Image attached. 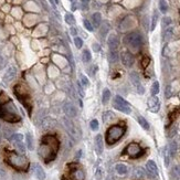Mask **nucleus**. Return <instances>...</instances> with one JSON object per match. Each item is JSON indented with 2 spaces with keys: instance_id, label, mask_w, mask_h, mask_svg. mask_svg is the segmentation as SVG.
Returning <instances> with one entry per match:
<instances>
[{
  "instance_id": "nucleus-1",
  "label": "nucleus",
  "mask_w": 180,
  "mask_h": 180,
  "mask_svg": "<svg viewBox=\"0 0 180 180\" xmlns=\"http://www.w3.org/2000/svg\"><path fill=\"white\" fill-rule=\"evenodd\" d=\"M59 147L60 143L58 138L53 135H46L42 138V141L38 149V154L45 162H50L55 159Z\"/></svg>"
},
{
  "instance_id": "nucleus-2",
  "label": "nucleus",
  "mask_w": 180,
  "mask_h": 180,
  "mask_svg": "<svg viewBox=\"0 0 180 180\" xmlns=\"http://www.w3.org/2000/svg\"><path fill=\"white\" fill-rule=\"evenodd\" d=\"M126 133V128L121 124H115L112 126L108 127L105 134V140L108 145H114L117 143L119 139H122V137L125 135Z\"/></svg>"
},
{
  "instance_id": "nucleus-3",
  "label": "nucleus",
  "mask_w": 180,
  "mask_h": 180,
  "mask_svg": "<svg viewBox=\"0 0 180 180\" xmlns=\"http://www.w3.org/2000/svg\"><path fill=\"white\" fill-rule=\"evenodd\" d=\"M7 161L10 166L18 169V170L26 171L29 168V160L24 155H20L18 153H10L8 155Z\"/></svg>"
},
{
  "instance_id": "nucleus-4",
  "label": "nucleus",
  "mask_w": 180,
  "mask_h": 180,
  "mask_svg": "<svg viewBox=\"0 0 180 180\" xmlns=\"http://www.w3.org/2000/svg\"><path fill=\"white\" fill-rule=\"evenodd\" d=\"M124 43L133 51H138L144 43V39L139 32H131L124 38Z\"/></svg>"
},
{
  "instance_id": "nucleus-5",
  "label": "nucleus",
  "mask_w": 180,
  "mask_h": 180,
  "mask_svg": "<svg viewBox=\"0 0 180 180\" xmlns=\"http://www.w3.org/2000/svg\"><path fill=\"white\" fill-rule=\"evenodd\" d=\"M113 107L115 108L116 111H118V112H122L124 114H127V115L131 114V112L129 103L124 97H122L121 95H115L114 101H113Z\"/></svg>"
},
{
  "instance_id": "nucleus-6",
  "label": "nucleus",
  "mask_w": 180,
  "mask_h": 180,
  "mask_svg": "<svg viewBox=\"0 0 180 180\" xmlns=\"http://www.w3.org/2000/svg\"><path fill=\"white\" fill-rule=\"evenodd\" d=\"M124 154H126L127 156H129L131 158H139L140 156H143L144 149L137 143H131L126 146Z\"/></svg>"
},
{
  "instance_id": "nucleus-7",
  "label": "nucleus",
  "mask_w": 180,
  "mask_h": 180,
  "mask_svg": "<svg viewBox=\"0 0 180 180\" xmlns=\"http://www.w3.org/2000/svg\"><path fill=\"white\" fill-rule=\"evenodd\" d=\"M62 111L64 112L65 116L69 117V118H75L77 116V108L75 107V105L70 102V101H64L63 105H62Z\"/></svg>"
},
{
  "instance_id": "nucleus-8",
  "label": "nucleus",
  "mask_w": 180,
  "mask_h": 180,
  "mask_svg": "<svg viewBox=\"0 0 180 180\" xmlns=\"http://www.w3.org/2000/svg\"><path fill=\"white\" fill-rule=\"evenodd\" d=\"M129 79H131V84L135 86L136 91L137 93L139 95H143L145 93V87L143 86L141 82H140V79H139V75L137 74L136 72H131L129 74Z\"/></svg>"
},
{
  "instance_id": "nucleus-9",
  "label": "nucleus",
  "mask_w": 180,
  "mask_h": 180,
  "mask_svg": "<svg viewBox=\"0 0 180 180\" xmlns=\"http://www.w3.org/2000/svg\"><path fill=\"white\" fill-rule=\"evenodd\" d=\"M63 124H64V127H65V129L68 131L70 136H72L73 138H76L77 136V133H76V128H75V125H74V123L71 121V118H69V117H63Z\"/></svg>"
},
{
  "instance_id": "nucleus-10",
  "label": "nucleus",
  "mask_w": 180,
  "mask_h": 180,
  "mask_svg": "<svg viewBox=\"0 0 180 180\" xmlns=\"http://www.w3.org/2000/svg\"><path fill=\"white\" fill-rule=\"evenodd\" d=\"M121 60H122L123 65L126 66V68H131L133 64H134V62H135L134 55H133L129 51H124V52L121 54Z\"/></svg>"
},
{
  "instance_id": "nucleus-11",
  "label": "nucleus",
  "mask_w": 180,
  "mask_h": 180,
  "mask_svg": "<svg viewBox=\"0 0 180 180\" xmlns=\"http://www.w3.org/2000/svg\"><path fill=\"white\" fill-rule=\"evenodd\" d=\"M148 109L151 113H158L160 109V101L157 96H150L147 102Z\"/></svg>"
},
{
  "instance_id": "nucleus-12",
  "label": "nucleus",
  "mask_w": 180,
  "mask_h": 180,
  "mask_svg": "<svg viewBox=\"0 0 180 180\" xmlns=\"http://www.w3.org/2000/svg\"><path fill=\"white\" fill-rule=\"evenodd\" d=\"M0 118H2L4 121L8 123H18L21 121V117L19 116V114H10L1 109H0Z\"/></svg>"
},
{
  "instance_id": "nucleus-13",
  "label": "nucleus",
  "mask_w": 180,
  "mask_h": 180,
  "mask_svg": "<svg viewBox=\"0 0 180 180\" xmlns=\"http://www.w3.org/2000/svg\"><path fill=\"white\" fill-rule=\"evenodd\" d=\"M94 148H95V153L97 154L99 156H101L104 151V139L103 136L101 134H97L94 138Z\"/></svg>"
},
{
  "instance_id": "nucleus-14",
  "label": "nucleus",
  "mask_w": 180,
  "mask_h": 180,
  "mask_svg": "<svg viewBox=\"0 0 180 180\" xmlns=\"http://www.w3.org/2000/svg\"><path fill=\"white\" fill-rule=\"evenodd\" d=\"M146 170L148 172V175L153 178L158 177V167L157 164L154 161V160H148L146 162Z\"/></svg>"
},
{
  "instance_id": "nucleus-15",
  "label": "nucleus",
  "mask_w": 180,
  "mask_h": 180,
  "mask_svg": "<svg viewBox=\"0 0 180 180\" xmlns=\"http://www.w3.org/2000/svg\"><path fill=\"white\" fill-rule=\"evenodd\" d=\"M32 171L36 177V179L45 180V178H46V174H45L44 169L39 164H32Z\"/></svg>"
},
{
  "instance_id": "nucleus-16",
  "label": "nucleus",
  "mask_w": 180,
  "mask_h": 180,
  "mask_svg": "<svg viewBox=\"0 0 180 180\" xmlns=\"http://www.w3.org/2000/svg\"><path fill=\"white\" fill-rule=\"evenodd\" d=\"M16 75H17V69L14 68V66H10V68L6 71L5 74H4L2 81L5 82L6 84H8V83H10V82L16 77Z\"/></svg>"
},
{
  "instance_id": "nucleus-17",
  "label": "nucleus",
  "mask_w": 180,
  "mask_h": 180,
  "mask_svg": "<svg viewBox=\"0 0 180 180\" xmlns=\"http://www.w3.org/2000/svg\"><path fill=\"white\" fill-rule=\"evenodd\" d=\"M107 44L111 51H117L119 46V39L117 38L116 34H111L107 39Z\"/></svg>"
},
{
  "instance_id": "nucleus-18",
  "label": "nucleus",
  "mask_w": 180,
  "mask_h": 180,
  "mask_svg": "<svg viewBox=\"0 0 180 180\" xmlns=\"http://www.w3.org/2000/svg\"><path fill=\"white\" fill-rule=\"evenodd\" d=\"M55 126V119L52 117H44L41 122V127L43 131H50Z\"/></svg>"
},
{
  "instance_id": "nucleus-19",
  "label": "nucleus",
  "mask_w": 180,
  "mask_h": 180,
  "mask_svg": "<svg viewBox=\"0 0 180 180\" xmlns=\"http://www.w3.org/2000/svg\"><path fill=\"white\" fill-rule=\"evenodd\" d=\"M72 180H85V172L81 168H74L71 172Z\"/></svg>"
},
{
  "instance_id": "nucleus-20",
  "label": "nucleus",
  "mask_w": 180,
  "mask_h": 180,
  "mask_svg": "<svg viewBox=\"0 0 180 180\" xmlns=\"http://www.w3.org/2000/svg\"><path fill=\"white\" fill-rule=\"evenodd\" d=\"M177 149H178V144H177V141H175V140L170 141L169 145L167 146V151H168V154H169L170 158H174L176 156V154H177Z\"/></svg>"
},
{
  "instance_id": "nucleus-21",
  "label": "nucleus",
  "mask_w": 180,
  "mask_h": 180,
  "mask_svg": "<svg viewBox=\"0 0 180 180\" xmlns=\"http://www.w3.org/2000/svg\"><path fill=\"white\" fill-rule=\"evenodd\" d=\"M102 24V14L99 12H95L92 16V26L93 28H99Z\"/></svg>"
},
{
  "instance_id": "nucleus-22",
  "label": "nucleus",
  "mask_w": 180,
  "mask_h": 180,
  "mask_svg": "<svg viewBox=\"0 0 180 180\" xmlns=\"http://www.w3.org/2000/svg\"><path fill=\"white\" fill-rule=\"evenodd\" d=\"M115 170H116V172L119 176H125V175H127V172H128V167H127L125 164L119 162V164H116V165H115Z\"/></svg>"
},
{
  "instance_id": "nucleus-23",
  "label": "nucleus",
  "mask_w": 180,
  "mask_h": 180,
  "mask_svg": "<svg viewBox=\"0 0 180 180\" xmlns=\"http://www.w3.org/2000/svg\"><path fill=\"white\" fill-rule=\"evenodd\" d=\"M24 138H26V146H27V148L29 150H33L34 149V139H33L32 134L31 133H27L26 136H24Z\"/></svg>"
},
{
  "instance_id": "nucleus-24",
  "label": "nucleus",
  "mask_w": 180,
  "mask_h": 180,
  "mask_svg": "<svg viewBox=\"0 0 180 180\" xmlns=\"http://www.w3.org/2000/svg\"><path fill=\"white\" fill-rule=\"evenodd\" d=\"M112 97V93L108 89H104L103 92H102V104L103 105H107L109 99Z\"/></svg>"
},
{
  "instance_id": "nucleus-25",
  "label": "nucleus",
  "mask_w": 180,
  "mask_h": 180,
  "mask_svg": "<svg viewBox=\"0 0 180 180\" xmlns=\"http://www.w3.org/2000/svg\"><path fill=\"white\" fill-rule=\"evenodd\" d=\"M137 122H138V124L141 126V128L145 129V131H148L149 128H150V125H149L148 121H147L144 116H141V115H138V116H137Z\"/></svg>"
},
{
  "instance_id": "nucleus-26",
  "label": "nucleus",
  "mask_w": 180,
  "mask_h": 180,
  "mask_svg": "<svg viewBox=\"0 0 180 180\" xmlns=\"http://www.w3.org/2000/svg\"><path fill=\"white\" fill-rule=\"evenodd\" d=\"M170 176L174 180H179L180 179V166L176 165L171 168L170 170Z\"/></svg>"
},
{
  "instance_id": "nucleus-27",
  "label": "nucleus",
  "mask_w": 180,
  "mask_h": 180,
  "mask_svg": "<svg viewBox=\"0 0 180 180\" xmlns=\"http://www.w3.org/2000/svg\"><path fill=\"white\" fill-rule=\"evenodd\" d=\"M23 139H24V136H23L22 134H20V133H14V135L10 136L9 141L10 143H12V144H16V143L23 141Z\"/></svg>"
},
{
  "instance_id": "nucleus-28",
  "label": "nucleus",
  "mask_w": 180,
  "mask_h": 180,
  "mask_svg": "<svg viewBox=\"0 0 180 180\" xmlns=\"http://www.w3.org/2000/svg\"><path fill=\"white\" fill-rule=\"evenodd\" d=\"M14 145L18 154H20V155H24V154H26V151H27V146L23 144V141L16 143V144H14Z\"/></svg>"
},
{
  "instance_id": "nucleus-29",
  "label": "nucleus",
  "mask_w": 180,
  "mask_h": 180,
  "mask_svg": "<svg viewBox=\"0 0 180 180\" xmlns=\"http://www.w3.org/2000/svg\"><path fill=\"white\" fill-rule=\"evenodd\" d=\"M134 177L135 178H138V179H140V178H144L145 176H146V170H145L144 168H141V167H136L135 169H134Z\"/></svg>"
},
{
  "instance_id": "nucleus-30",
  "label": "nucleus",
  "mask_w": 180,
  "mask_h": 180,
  "mask_svg": "<svg viewBox=\"0 0 180 180\" xmlns=\"http://www.w3.org/2000/svg\"><path fill=\"white\" fill-rule=\"evenodd\" d=\"M114 117H115V115H114V113H113L112 111H105V112L102 114V119H103L104 123L111 122Z\"/></svg>"
},
{
  "instance_id": "nucleus-31",
  "label": "nucleus",
  "mask_w": 180,
  "mask_h": 180,
  "mask_svg": "<svg viewBox=\"0 0 180 180\" xmlns=\"http://www.w3.org/2000/svg\"><path fill=\"white\" fill-rule=\"evenodd\" d=\"M160 91V84L158 81H155L153 83V85L150 87V93H151V96H157V94Z\"/></svg>"
},
{
  "instance_id": "nucleus-32",
  "label": "nucleus",
  "mask_w": 180,
  "mask_h": 180,
  "mask_svg": "<svg viewBox=\"0 0 180 180\" xmlns=\"http://www.w3.org/2000/svg\"><path fill=\"white\" fill-rule=\"evenodd\" d=\"M82 60H83V62L84 63H89L91 62V60H92V54H91L90 50H83V52H82Z\"/></svg>"
},
{
  "instance_id": "nucleus-33",
  "label": "nucleus",
  "mask_w": 180,
  "mask_h": 180,
  "mask_svg": "<svg viewBox=\"0 0 180 180\" xmlns=\"http://www.w3.org/2000/svg\"><path fill=\"white\" fill-rule=\"evenodd\" d=\"M64 21L70 24V26H74L75 24V18L71 12H66L64 14Z\"/></svg>"
},
{
  "instance_id": "nucleus-34",
  "label": "nucleus",
  "mask_w": 180,
  "mask_h": 180,
  "mask_svg": "<svg viewBox=\"0 0 180 180\" xmlns=\"http://www.w3.org/2000/svg\"><path fill=\"white\" fill-rule=\"evenodd\" d=\"M108 60L111 63H116L117 61L119 60V54L117 51H111L108 54Z\"/></svg>"
},
{
  "instance_id": "nucleus-35",
  "label": "nucleus",
  "mask_w": 180,
  "mask_h": 180,
  "mask_svg": "<svg viewBox=\"0 0 180 180\" xmlns=\"http://www.w3.org/2000/svg\"><path fill=\"white\" fill-rule=\"evenodd\" d=\"M172 34H174V28L172 27L166 28V30H165V32H164V40L169 41L171 39Z\"/></svg>"
},
{
  "instance_id": "nucleus-36",
  "label": "nucleus",
  "mask_w": 180,
  "mask_h": 180,
  "mask_svg": "<svg viewBox=\"0 0 180 180\" xmlns=\"http://www.w3.org/2000/svg\"><path fill=\"white\" fill-rule=\"evenodd\" d=\"M80 83L82 84V86L85 89V87H89L90 86V80H89V77L84 75V74H80Z\"/></svg>"
},
{
  "instance_id": "nucleus-37",
  "label": "nucleus",
  "mask_w": 180,
  "mask_h": 180,
  "mask_svg": "<svg viewBox=\"0 0 180 180\" xmlns=\"http://www.w3.org/2000/svg\"><path fill=\"white\" fill-rule=\"evenodd\" d=\"M90 128H91V129H92L93 131H99V121H97L96 118L92 119V121L90 122Z\"/></svg>"
},
{
  "instance_id": "nucleus-38",
  "label": "nucleus",
  "mask_w": 180,
  "mask_h": 180,
  "mask_svg": "<svg viewBox=\"0 0 180 180\" xmlns=\"http://www.w3.org/2000/svg\"><path fill=\"white\" fill-rule=\"evenodd\" d=\"M159 9L162 14H166L168 11V4H167L166 0H160L159 1Z\"/></svg>"
},
{
  "instance_id": "nucleus-39",
  "label": "nucleus",
  "mask_w": 180,
  "mask_h": 180,
  "mask_svg": "<svg viewBox=\"0 0 180 180\" xmlns=\"http://www.w3.org/2000/svg\"><path fill=\"white\" fill-rule=\"evenodd\" d=\"M157 21H158V12L155 11L153 14V19H151V27H150V31H154L155 28L157 26Z\"/></svg>"
},
{
  "instance_id": "nucleus-40",
  "label": "nucleus",
  "mask_w": 180,
  "mask_h": 180,
  "mask_svg": "<svg viewBox=\"0 0 180 180\" xmlns=\"http://www.w3.org/2000/svg\"><path fill=\"white\" fill-rule=\"evenodd\" d=\"M9 101H10L9 96L6 94V93H4V92L0 93V105H1V106L5 105L6 103H8Z\"/></svg>"
},
{
  "instance_id": "nucleus-41",
  "label": "nucleus",
  "mask_w": 180,
  "mask_h": 180,
  "mask_svg": "<svg viewBox=\"0 0 180 180\" xmlns=\"http://www.w3.org/2000/svg\"><path fill=\"white\" fill-rule=\"evenodd\" d=\"M103 177H104V169L102 167H99L96 169V171H95V178H96V180H102Z\"/></svg>"
},
{
  "instance_id": "nucleus-42",
  "label": "nucleus",
  "mask_w": 180,
  "mask_h": 180,
  "mask_svg": "<svg viewBox=\"0 0 180 180\" xmlns=\"http://www.w3.org/2000/svg\"><path fill=\"white\" fill-rule=\"evenodd\" d=\"M108 30H109V24H108L107 22H104L103 27H102V30H101V36L105 38V36H106V34H107Z\"/></svg>"
},
{
  "instance_id": "nucleus-43",
  "label": "nucleus",
  "mask_w": 180,
  "mask_h": 180,
  "mask_svg": "<svg viewBox=\"0 0 180 180\" xmlns=\"http://www.w3.org/2000/svg\"><path fill=\"white\" fill-rule=\"evenodd\" d=\"M83 26H84V28H85L87 31H90V32H92L93 31V29H94L93 26H92V23H91V21H89L87 19H84V20H83Z\"/></svg>"
},
{
  "instance_id": "nucleus-44",
  "label": "nucleus",
  "mask_w": 180,
  "mask_h": 180,
  "mask_svg": "<svg viewBox=\"0 0 180 180\" xmlns=\"http://www.w3.org/2000/svg\"><path fill=\"white\" fill-rule=\"evenodd\" d=\"M14 131H12L10 127H5V128H4V136H5L7 139H9L10 136L14 135Z\"/></svg>"
},
{
  "instance_id": "nucleus-45",
  "label": "nucleus",
  "mask_w": 180,
  "mask_h": 180,
  "mask_svg": "<svg viewBox=\"0 0 180 180\" xmlns=\"http://www.w3.org/2000/svg\"><path fill=\"white\" fill-rule=\"evenodd\" d=\"M74 44L76 46V49H82V46H83V40H82L80 36H75L74 38Z\"/></svg>"
},
{
  "instance_id": "nucleus-46",
  "label": "nucleus",
  "mask_w": 180,
  "mask_h": 180,
  "mask_svg": "<svg viewBox=\"0 0 180 180\" xmlns=\"http://www.w3.org/2000/svg\"><path fill=\"white\" fill-rule=\"evenodd\" d=\"M170 156H169V154L167 151V147L165 149V154H164V161H165V166L168 167L169 166V164H170Z\"/></svg>"
},
{
  "instance_id": "nucleus-47",
  "label": "nucleus",
  "mask_w": 180,
  "mask_h": 180,
  "mask_svg": "<svg viewBox=\"0 0 180 180\" xmlns=\"http://www.w3.org/2000/svg\"><path fill=\"white\" fill-rule=\"evenodd\" d=\"M171 24V18H169V17H164V19H162V26L165 28H168L170 27Z\"/></svg>"
},
{
  "instance_id": "nucleus-48",
  "label": "nucleus",
  "mask_w": 180,
  "mask_h": 180,
  "mask_svg": "<svg viewBox=\"0 0 180 180\" xmlns=\"http://www.w3.org/2000/svg\"><path fill=\"white\" fill-rule=\"evenodd\" d=\"M76 87H77V91H79V94L81 95L82 97H84L85 96V92L83 90V86H82V84L80 82H76Z\"/></svg>"
},
{
  "instance_id": "nucleus-49",
  "label": "nucleus",
  "mask_w": 180,
  "mask_h": 180,
  "mask_svg": "<svg viewBox=\"0 0 180 180\" xmlns=\"http://www.w3.org/2000/svg\"><path fill=\"white\" fill-rule=\"evenodd\" d=\"M172 94H174V92L171 91V85H167L166 92H165V97H166V99H170Z\"/></svg>"
},
{
  "instance_id": "nucleus-50",
  "label": "nucleus",
  "mask_w": 180,
  "mask_h": 180,
  "mask_svg": "<svg viewBox=\"0 0 180 180\" xmlns=\"http://www.w3.org/2000/svg\"><path fill=\"white\" fill-rule=\"evenodd\" d=\"M92 48L94 50V52H99V50H101V45L97 43V42H94L93 44H92Z\"/></svg>"
},
{
  "instance_id": "nucleus-51",
  "label": "nucleus",
  "mask_w": 180,
  "mask_h": 180,
  "mask_svg": "<svg viewBox=\"0 0 180 180\" xmlns=\"http://www.w3.org/2000/svg\"><path fill=\"white\" fill-rule=\"evenodd\" d=\"M22 174H14V180H24V178H22Z\"/></svg>"
},
{
  "instance_id": "nucleus-52",
  "label": "nucleus",
  "mask_w": 180,
  "mask_h": 180,
  "mask_svg": "<svg viewBox=\"0 0 180 180\" xmlns=\"http://www.w3.org/2000/svg\"><path fill=\"white\" fill-rule=\"evenodd\" d=\"M70 32H71V34L75 38V36H76V34H77V29H76V28L72 27L71 29H70Z\"/></svg>"
},
{
  "instance_id": "nucleus-53",
  "label": "nucleus",
  "mask_w": 180,
  "mask_h": 180,
  "mask_svg": "<svg viewBox=\"0 0 180 180\" xmlns=\"http://www.w3.org/2000/svg\"><path fill=\"white\" fill-rule=\"evenodd\" d=\"M81 155H82V150H77V154L75 155V159L79 160V159L81 158Z\"/></svg>"
},
{
  "instance_id": "nucleus-54",
  "label": "nucleus",
  "mask_w": 180,
  "mask_h": 180,
  "mask_svg": "<svg viewBox=\"0 0 180 180\" xmlns=\"http://www.w3.org/2000/svg\"><path fill=\"white\" fill-rule=\"evenodd\" d=\"M50 1V4L52 5V7H55V2H54V0H49Z\"/></svg>"
},
{
  "instance_id": "nucleus-55",
  "label": "nucleus",
  "mask_w": 180,
  "mask_h": 180,
  "mask_svg": "<svg viewBox=\"0 0 180 180\" xmlns=\"http://www.w3.org/2000/svg\"><path fill=\"white\" fill-rule=\"evenodd\" d=\"M106 180H113V177L112 176H108L107 178H106Z\"/></svg>"
},
{
  "instance_id": "nucleus-56",
  "label": "nucleus",
  "mask_w": 180,
  "mask_h": 180,
  "mask_svg": "<svg viewBox=\"0 0 180 180\" xmlns=\"http://www.w3.org/2000/svg\"><path fill=\"white\" fill-rule=\"evenodd\" d=\"M54 2H55V5H59V2H60V0H54Z\"/></svg>"
},
{
  "instance_id": "nucleus-57",
  "label": "nucleus",
  "mask_w": 180,
  "mask_h": 180,
  "mask_svg": "<svg viewBox=\"0 0 180 180\" xmlns=\"http://www.w3.org/2000/svg\"><path fill=\"white\" fill-rule=\"evenodd\" d=\"M70 1H71V2H72V4H75V2H76L77 0H70Z\"/></svg>"
},
{
  "instance_id": "nucleus-58",
  "label": "nucleus",
  "mask_w": 180,
  "mask_h": 180,
  "mask_svg": "<svg viewBox=\"0 0 180 180\" xmlns=\"http://www.w3.org/2000/svg\"><path fill=\"white\" fill-rule=\"evenodd\" d=\"M1 138H2V135H1V133H0V141H1Z\"/></svg>"
}]
</instances>
